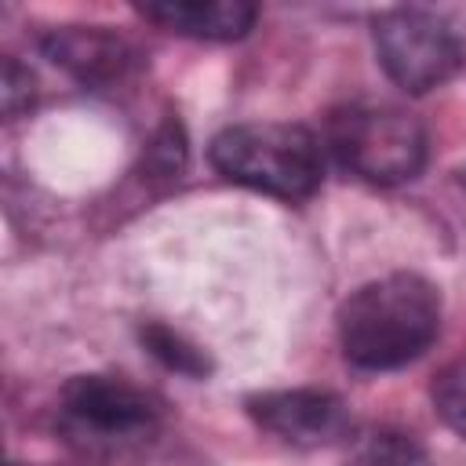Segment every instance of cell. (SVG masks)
<instances>
[{
  "mask_svg": "<svg viewBox=\"0 0 466 466\" xmlns=\"http://www.w3.org/2000/svg\"><path fill=\"white\" fill-rule=\"evenodd\" d=\"M430 397H433L437 415H441L459 437H466V357H459V360H451L448 368H441V375L433 379Z\"/></svg>",
  "mask_w": 466,
  "mask_h": 466,
  "instance_id": "30bf717a",
  "label": "cell"
},
{
  "mask_svg": "<svg viewBox=\"0 0 466 466\" xmlns=\"http://www.w3.org/2000/svg\"><path fill=\"white\" fill-rule=\"evenodd\" d=\"M142 339H146V346H149V353L153 357H160L167 368H175V371H182V375H204L208 371V360H204V353L200 350H193L189 342H182V335H175V331H167V328H146L142 331Z\"/></svg>",
  "mask_w": 466,
  "mask_h": 466,
  "instance_id": "8fae6325",
  "label": "cell"
},
{
  "mask_svg": "<svg viewBox=\"0 0 466 466\" xmlns=\"http://www.w3.org/2000/svg\"><path fill=\"white\" fill-rule=\"evenodd\" d=\"M167 33L197 40H237L255 25L258 7L248 0H157L138 7Z\"/></svg>",
  "mask_w": 466,
  "mask_h": 466,
  "instance_id": "52a82bcc",
  "label": "cell"
},
{
  "mask_svg": "<svg viewBox=\"0 0 466 466\" xmlns=\"http://www.w3.org/2000/svg\"><path fill=\"white\" fill-rule=\"evenodd\" d=\"M459 182H462V189H466V171H459Z\"/></svg>",
  "mask_w": 466,
  "mask_h": 466,
  "instance_id": "4fadbf2b",
  "label": "cell"
},
{
  "mask_svg": "<svg viewBox=\"0 0 466 466\" xmlns=\"http://www.w3.org/2000/svg\"><path fill=\"white\" fill-rule=\"evenodd\" d=\"M211 164L222 178L280 197L302 200L324 178V149L302 124H237L215 135Z\"/></svg>",
  "mask_w": 466,
  "mask_h": 466,
  "instance_id": "7a4b0ae2",
  "label": "cell"
},
{
  "mask_svg": "<svg viewBox=\"0 0 466 466\" xmlns=\"http://www.w3.org/2000/svg\"><path fill=\"white\" fill-rule=\"evenodd\" d=\"M342 466H430V455L415 433L382 426V430L360 433L350 444Z\"/></svg>",
  "mask_w": 466,
  "mask_h": 466,
  "instance_id": "9c48e42d",
  "label": "cell"
},
{
  "mask_svg": "<svg viewBox=\"0 0 466 466\" xmlns=\"http://www.w3.org/2000/svg\"><path fill=\"white\" fill-rule=\"evenodd\" d=\"M62 415L69 426L91 437H127L157 419L153 400L113 375H76L62 390Z\"/></svg>",
  "mask_w": 466,
  "mask_h": 466,
  "instance_id": "8992f818",
  "label": "cell"
},
{
  "mask_svg": "<svg viewBox=\"0 0 466 466\" xmlns=\"http://www.w3.org/2000/svg\"><path fill=\"white\" fill-rule=\"evenodd\" d=\"M328 149L371 186L411 182L426 164L422 124L386 102H350L328 116Z\"/></svg>",
  "mask_w": 466,
  "mask_h": 466,
  "instance_id": "3957f363",
  "label": "cell"
},
{
  "mask_svg": "<svg viewBox=\"0 0 466 466\" xmlns=\"http://www.w3.org/2000/svg\"><path fill=\"white\" fill-rule=\"evenodd\" d=\"M441 335V291L419 273L360 284L339 309V346L353 368L390 371L422 357Z\"/></svg>",
  "mask_w": 466,
  "mask_h": 466,
  "instance_id": "6da1fadb",
  "label": "cell"
},
{
  "mask_svg": "<svg viewBox=\"0 0 466 466\" xmlns=\"http://www.w3.org/2000/svg\"><path fill=\"white\" fill-rule=\"evenodd\" d=\"M47 55L80 80H109L127 66V47L102 29H58L47 36Z\"/></svg>",
  "mask_w": 466,
  "mask_h": 466,
  "instance_id": "ba28073f",
  "label": "cell"
},
{
  "mask_svg": "<svg viewBox=\"0 0 466 466\" xmlns=\"http://www.w3.org/2000/svg\"><path fill=\"white\" fill-rule=\"evenodd\" d=\"M29 102H33V76L15 58H7L4 62V113L7 116H18Z\"/></svg>",
  "mask_w": 466,
  "mask_h": 466,
  "instance_id": "7c38bea8",
  "label": "cell"
},
{
  "mask_svg": "<svg viewBox=\"0 0 466 466\" xmlns=\"http://www.w3.org/2000/svg\"><path fill=\"white\" fill-rule=\"evenodd\" d=\"M248 415L295 448H328L353 433L350 408L328 390H269L248 397Z\"/></svg>",
  "mask_w": 466,
  "mask_h": 466,
  "instance_id": "5b68a950",
  "label": "cell"
},
{
  "mask_svg": "<svg viewBox=\"0 0 466 466\" xmlns=\"http://www.w3.org/2000/svg\"><path fill=\"white\" fill-rule=\"evenodd\" d=\"M375 51L386 76L411 91L426 95L448 84L462 66V36L433 11L393 7L375 18Z\"/></svg>",
  "mask_w": 466,
  "mask_h": 466,
  "instance_id": "277c9868",
  "label": "cell"
}]
</instances>
